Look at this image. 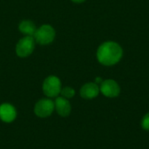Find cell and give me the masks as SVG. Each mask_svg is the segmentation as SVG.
Here are the masks:
<instances>
[{"label":"cell","mask_w":149,"mask_h":149,"mask_svg":"<svg viewBox=\"0 0 149 149\" xmlns=\"http://www.w3.org/2000/svg\"><path fill=\"white\" fill-rule=\"evenodd\" d=\"M54 107L58 114L61 117H67L71 113V104L68 100L64 97H57L54 101Z\"/></svg>","instance_id":"8"},{"label":"cell","mask_w":149,"mask_h":149,"mask_svg":"<svg viewBox=\"0 0 149 149\" xmlns=\"http://www.w3.org/2000/svg\"><path fill=\"white\" fill-rule=\"evenodd\" d=\"M122 55L123 51L120 45L113 41L103 43L97 51L98 60L104 65L117 64L122 58Z\"/></svg>","instance_id":"1"},{"label":"cell","mask_w":149,"mask_h":149,"mask_svg":"<svg viewBox=\"0 0 149 149\" xmlns=\"http://www.w3.org/2000/svg\"><path fill=\"white\" fill-rule=\"evenodd\" d=\"M54 109V102L52 100L41 99L35 104L34 113L39 118H47L52 115Z\"/></svg>","instance_id":"4"},{"label":"cell","mask_w":149,"mask_h":149,"mask_svg":"<svg viewBox=\"0 0 149 149\" xmlns=\"http://www.w3.org/2000/svg\"><path fill=\"white\" fill-rule=\"evenodd\" d=\"M17 117L16 108L9 103L0 105V120L5 123H10L15 120Z\"/></svg>","instance_id":"7"},{"label":"cell","mask_w":149,"mask_h":149,"mask_svg":"<svg viewBox=\"0 0 149 149\" xmlns=\"http://www.w3.org/2000/svg\"><path fill=\"white\" fill-rule=\"evenodd\" d=\"M141 127L146 130L149 131V113H148L141 120Z\"/></svg>","instance_id":"12"},{"label":"cell","mask_w":149,"mask_h":149,"mask_svg":"<svg viewBox=\"0 0 149 149\" xmlns=\"http://www.w3.org/2000/svg\"><path fill=\"white\" fill-rule=\"evenodd\" d=\"M80 96L86 100H92L96 98L100 93V87L96 83H86L80 89Z\"/></svg>","instance_id":"9"},{"label":"cell","mask_w":149,"mask_h":149,"mask_svg":"<svg viewBox=\"0 0 149 149\" xmlns=\"http://www.w3.org/2000/svg\"><path fill=\"white\" fill-rule=\"evenodd\" d=\"M43 92L49 98L57 97L61 92L60 79L56 76L47 77L43 83Z\"/></svg>","instance_id":"2"},{"label":"cell","mask_w":149,"mask_h":149,"mask_svg":"<svg viewBox=\"0 0 149 149\" xmlns=\"http://www.w3.org/2000/svg\"><path fill=\"white\" fill-rule=\"evenodd\" d=\"M74 3H82V2H84L85 0H72Z\"/></svg>","instance_id":"13"},{"label":"cell","mask_w":149,"mask_h":149,"mask_svg":"<svg viewBox=\"0 0 149 149\" xmlns=\"http://www.w3.org/2000/svg\"><path fill=\"white\" fill-rule=\"evenodd\" d=\"M60 93H61L62 97H64L65 99H71V98H72L75 95V91L72 87L65 86V87H64V88L61 89Z\"/></svg>","instance_id":"11"},{"label":"cell","mask_w":149,"mask_h":149,"mask_svg":"<svg viewBox=\"0 0 149 149\" xmlns=\"http://www.w3.org/2000/svg\"><path fill=\"white\" fill-rule=\"evenodd\" d=\"M35 42L32 36H26L21 38L16 46V52L18 57L25 58L31 55L34 50Z\"/></svg>","instance_id":"5"},{"label":"cell","mask_w":149,"mask_h":149,"mask_svg":"<svg viewBox=\"0 0 149 149\" xmlns=\"http://www.w3.org/2000/svg\"><path fill=\"white\" fill-rule=\"evenodd\" d=\"M100 91L103 95L108 98H115L120 93V87L113 79H107L101 82Z\"/></svg>","instance_id":"6"},{"label":"cell","mask_w":149,"mask_h":149,"mask_svg":"<svg viewBox=\"0 0 149 149\" xmlns=\"http://www.w3.org/2000/svg\"><path fill=\"white\" fill-rule=\"evenodd\" d=\"M18 29L22 33L26 34L27 36H34V34L36 32V30H37L35 24L30 20L22 21L19 24Z\"/></svg>","instance_id":"10"},{"label":"cell","mask_w":149,"mask_h":149,"mask_svg":"<svg viewBox=\"0 0 149 149\" xmlns=\"http://www.w3.org/2000/svg\"><path fill=\"white\" fill-rule=\"evenodd\" d=\"M34 38L38 44L48 45L53 41L55 38V31L51 25L44 24L38 30H36Z\"/></svg>","instance_id":"3"}]
</instances>
